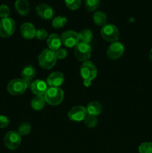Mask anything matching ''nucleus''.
<instances>
[{"label":"nucleus","mask_w":152,"mask_h":153,"mask_svg":"<svg viewBox=\"0 0 152 153\" xmlns=\"http://www.w3.org/2000/svg\"><path fill=\"white\" fill-rule=\"evenodd\" d=\"M57 60L55 52L50 49H46L42 51L38 57L39 65L46 70L52 69L56 64Z\"/></svg>","instance_id":"1"},{"label":"nucleus","mask_w":152,"mask_h":153,"mask_svg":"<svg viewBox=\"0 0 152 153\" xmlns=\"http://www.w3.org/2000/svg\"><path fill=\"white\" fill-rule=\"evenodd\" d=\"M21 135L16 131H10L4 137V146L10 150H15L21 143Z\"/></svg>","instance_id":"8"},{"label":"nucleus","mask_w":152,"mask_h":153,"mask_svg":"<svg viewBox=\"0 0 152 153\" xmlns=\"http://www.w3.org/2000/svg\"><path fill=\"white\" fill-rule=\"evenodd\" d=\"M93 21L96 25L104 26L107 21V16L103 11H96L93 15Z\"/></svg>","instance_id":"21"},{"label":"nucleus","mask_w":152,"mask_h":153,"mask_svg":"<svg viewBox=\"0 0 152 153\" xmlns=\"http://www.w3.org/2000/svg\"><path fill=\"white\" fill-rule=\"evenodd\" d=\"M21 75H22V79L24 81H25L30 87L31 82H32L33 79H34V77L36 75V70L32 65H27L22 70Z\"/></svg>","instance_id":"16"},{"label":"nucleus","mask_w":152,"mask_h":153,"mask_svg":"<svg viewBox=\"0 0 152 153\" xmlns=\"http://www.w3.org/2000/svg\"><path fill=\"white\" fill-rule=\"evenodd\" d=\"M78 37L80 42L89 43L92 40V33L89 28H84L78 33Z\"/></svg>","instance_id":"22"},{"label":"nucleus","mask_w":152,"mask_h":153,"mask_svg":"<svg viewBox=\"0 0 152 153\" xmlns=\"http://www.w3.org/2000/svg\"><path fill=\"white\" fill-rule=\"evenodd\" d=\"M9 120L7 117L0 115V128H5L8 126Z\"/></svg>","instance_id":"32"},{"label":"nucleus","mask_w":152,"mask_h":153,"mask_svg":"<svg viewBox=\"0 0 152 153\" xmlns=\"http://www.w3.org/2000/svg\"><path fill=\"white\" fill-rule=\"evenodd\" d=\"M62 44L66 47H75L79 43L78 33L74 31H66L61 37Z\"/></svg>","instance_id":"9"},{"label":"nucleus","mask_w":152,"mask_h":153,"mask_svg":"<svg viewBox=\"0 0 152 153\" xmlns=\"http://www.w3.org/2000/svg\"><path fill=\"white\" fill-rule=\"evenodd\" d=\"M15 9L22 16H26L30 10L28 0H16L15 2Z\"/></svg>","instance_id":"18"},{"label":"nucleus","mask_w":152,"mask_h":153,"mask_svg":"<svg viewBox=\"0 0 152 153\" xmlns=\"http://www.w3.org/2000/svg\"><path fill=\"white\" fill-rule=\"evenodd\" d=\"M28 87H29L28 84L22 79H15L9 82L7 90L10 95L19 96L25 92Z\"/></svg>","instance_id":"3"},{"label":"nucleus","mask_w":152,"mask_h":153,"mask_svg":"<svg viewBox=\"0 0 152 153\" xmlns=\"http://www.w3.org/2000/svg\"><path fill=\"white\" fill-rule=\"evenodd\" d=\"M67 22V19L65 16H58L53 19L52 22V26L55 28H61L66 25Z\"/></svg>","instance_id":"23"},{"label":"nucleus","mask_w":152,"mask_h":153,"mask_svg":"<svg viewBox=\"0 0 152 153\" xmlns=\"http://www.w3.org/2000/svg\"><path fill=\"white\" fill-rule=\"evenodd\" d=\"M48 32L46 30H45L44 28H39L38 30H37L36 31V37H37L38 40H43L48 37Z\"/></svg>","instance_id":"30"},{"label":"nucleus","mask_w":152,"mask_h":153,"mask_svg":"<svg viewBox=\"0 0 152 153\" xmlns=\"http://www.w3.org/2000/svg\"><path fill=\"white\" fill-rule=\"evenodd\" d=\"M65 4L69 9L75 10L79 8L81 4V0H65Z\"/></svg>","instance_id":"28"},{"label":"nucleus","mask_w":152,"mask_h":153,"mask_svg":"<svg viewBox=\"0 0 152 153\" xmlns=\"http://www.w3.org/2000/svg\"><path fill=\"white\" fill-rule=\"evenodd\" d=\"M55 55H56L57 59L62 60L67 57V52L66 49H63V48H60L59 49L55 51Z\"/></svg>","instance_id":"31"},{"label":"nucleus","mask_w":152,"mask_h":153,"mask_svg":"<svg viewBox=\"0 0 152 153\" xmlns=\"http://www.w3.org/2000/svg\"><path fill=\"white\" fill-rule=\"evenodd\" d=\"M46 102L44 95H36L31 102V105L34 110L40 111L45 107Z\"/></svg>","instance_id":"19"},{"label":"nucleus","mask_w":152,"mask_h":153,"mask_svg":"<svg viewBox=\"0 0 152 153\" xmlns=\"http://www.w3.org/2000/svg\"><path fill=\"white\" fill-rule=\"evenodd\" d=\"M10 13V8H9L8 6L6 5V4H1V5H0V17L1 19L9 17Z\"/></svg>","instance_id":"29"},{"label":"nucleus","mask_w":152,"mask_h":153,"mask_svg":"<svg viewBox=\"0 0 152 153\" xmlns=\"http://www.w3.org/2000/svg\"><path fill=\"white\" fill-rule=\"evenodd\" d=\"M80 76L83 80L92 82L97 76V68L95 64L91 61H85L80 67Z\"/></svg>","instance_id":"7"},{"label":"nucleus","mask_w":152,"mask_h":153,"mask_svg":"<svg viewBox=\"0 0 152 153\" xmlns=\"http://www.w3.org/2000/svg\"><path fill=\"white\" fill-rule=\"evenodd\" d=\"M16 29V23L13 19L10 17L3 18L0 20V37L7 38L14 33Z\"/></svg>","instance_id":"6"},{"label":"nucleus","mask_w":152,"mask_h":153,"mask_svg":"<svg viewBox=\"0 0 152 153\" xmlns=\"http://www.w3.org/2000/svg\"><path fill=\"white\" fill-rule=\"evenodd\" d=\"M84 123L88 128H92L96 126L97 124H98V119L95 116L87 114L84 120Z\"/></svg>","instance_id":"25"},{"label":"nucleus","mask_w":152,"mask_h":153,"mask_svg":"<svg viewBox=\"0 0 152 153\" xmlns=\"http://www.w3.org/2000/svg\"><path fill=\"white\" fill-rule=\"evenodd\" d=\"M91 52H92V49H91V46L89 43L79 42L75 46V56L80 61L85 62V61H89L91 56Z\"/></svg>","instance_id":"4"},{"label":"nucleus","mask_w":152,"mask_h":153,"mask_svg":"<svg viewBox=\"0 0 152 153\" xmlns=\"http://www.w3.org/2000/svg\"><path fill=\"white\" fill-rule=\"evenodd\" d=\"M31 126L29 123H22L20 124L18 128V133L20 134L21 136H26L31 132Z\"/></svg>","instance_id":"24"},{"label":"nucleus","mask_w":152,"mask_h":153,"mask_svg":"<svg viewBox=\"0 0 152 153\" xmlns=\"http://www.w3.org/2000/svg\"><path fill=\"white\" fill-rule=\"evenodd\" d=\"M149 60H150L151 62H152V49H151L150 52H149V56H148Z\"/></svg>","instance_id":"34"},{"label":"nucleus","mask_w":152,"mask_h":153,"mask_svg":"<svg viewBox=\"0 0 152 153\" xmlns=\"http://www.w3.org/2000/svg\"><path fill=\"white\" fill-rule=\"evenodd\" d=\"M91 82H90V81L83 80V85H84L85 87H89V86H90Z\"/></svg>","instance_id":"33"},{"label":"nucleus","mask_w":152,"mask_h":153,"mask_svg":"<svg viewBox=\"0 0 152 153\" xmlns=\"http://www.w3.org/2000/svg\"><path fill=\"white\" fill-rule=\"evenodd\" d=\"M47 45L49 49L55 52L59 49L62 45L61 37H59L57 34H51L47 38Z\"/></svg>","instance_id":"17"},{"label":"nucleus","mask_w":152,"mask_h":153,"mask_svg":"<svg viewBox=\"0 0 152 153\" xmlns=\"http://www.w3.org/2000/svg\"><path fill=\"white\" fill-rule=\"evenodd\" d=\"M35 27L31 22H24L20 26V33L25 39H33L36 37Z\"/></svg>","instance_id":"14"},{"label":"nucleus","mask_w":152,"mask_h":153,"mask_svg":"<svg viewBox=\"0 0 152 153\" xmlns=\"http://www.w3.org/2000/svg\"><path fill=\"white\" fill-rule=\"evenodd\" d=\"M37 15L43 19H51L55 15L54 9L46 4H40L36 7Z\"/></svg>","instance_id":"12"},{"label":"nucleus","mask_w":152,"mask_h":153,"mask_svg":"<svg viewBox=\"0 0 152 153\" xmlns=\"http://www.w3.org/2000/svg\"><path fill=\"white\" fill-rule=\"evenodd\" d=\"M31 91L35 95H44L48 90L47 84L43 80H35L30 85Z\"/></svg>","instance_id":"15"},{"label":"nucleus","mask_w":152,"mask_h":153,"mask_svg":"<svg viewBox=\"0 0 152 153\" xmlns=\"http://www.w3.org/2000/svg\"><path fill=\"white\" fill-rule=\"evenodd\" d=\"M86 112L87 114L93 115V116H98L102 111V107L101 105L99 102L96 101L91 102L88 104L87 107H86Z\"/></svg>","instance_id":"20"},{"label":"nucleus","mask_w":152,"mask_h":153,"mask_svg":"<svg viewBox=\"0 0 152 153\" xmlns=\"http://www.w3.org/2000/svg\"><path fill=\"white\" fill-rule=\"evenodd\" d=\"M46 103L50 105H58L63 102L64 99V92L61 88L51 87L48 88L47 91L44 94Z\"/></svg>","instance_id":"2"},{"label":"nucleus","mask_w":152,"mask_h":153,"mask_svg":"<svg viewBox=\"0 0 152 153\" xmlns=\"http://www.w3.org/2000/svg\"><path fill=\"white\" fill-rule=\"evenodd\" d=\"M87 115L86 108L81 105L74 106L68 112V118L73 122H80L84 120Z\"/></svg>","instance_id":"10"},{"label":"nucleus","mask_w":152,"mask_h":153,"mask_svg":"<svg viewBox=\"0 0 152 153\" xmlns=\"http://www.w3.org/2000/svg\"><path fill=\"white\" fill-rule=\"evenodd\" d=\"M139 153H152V142H143L139 146Z\"/></svg>","instance_id":"27"},{"label":"nucleus","mask_w":152,"mask_h":153,"mask_svg":"<svg viewBox=\"0 0 152 153\" xmlns=\"http://www.w3.org/2000/svg\"><path fill=\"white\" fill-rule=\"evenodd\" d=\"M125 52V46L120 42H114L109 46L107 51V55L110 59L117 60L123 55Z\"/></svg>","instance_id":"11"},{"label":"nucleus","mask_w":152,"mask_h":153,"mask_svg":"<svg viewBox=\"0 0 152 153\" xmlns=\"http://www.w3.org/2000/svg\"><path fill=\"white\" fill-rule=\"evenodd\" d=\"M101 34L103 38L108 42L114 43L119 39V31L116 25L113 24H106L101 30Z\"/></svg>","instance_id":"5"},{"label":"nucleus","mask_w":152,"mask_h":153,"mask_svg":"<svg viewBox=\"0 0 152 153\" xmlns=\"http://www.w3.org/2000/svg\"><path fill=\"white\" fill-rule=\"evenodd\" d=\"M65 78L61 72H53L47 78V84L50 87L59 88L63 83Z\"/></svg>","instance_id":"13"},{"label":"nucleus","mask_w":152,"mask_h":153,"mask_svg":"<svg viewBox=\"0 0 152 153\" xmlns=\"http://www.w3.org/2000/svg\"><path fill=\"white\" fill-rule=\"evenodd\" d=\"M99 0H85V7L88 11H94L99 6Z\"/></svg>","instance_id":"26"}]
</instances>
